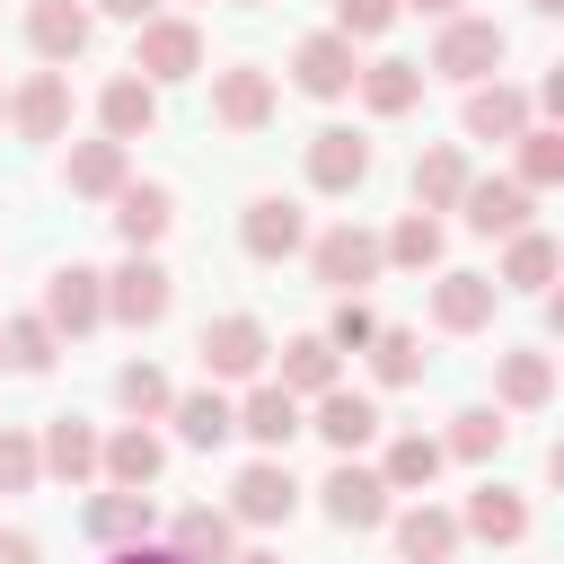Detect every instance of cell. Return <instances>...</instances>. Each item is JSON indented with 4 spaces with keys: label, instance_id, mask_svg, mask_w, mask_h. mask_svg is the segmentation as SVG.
I'll list each match as a JSON object with an SVG mask.
<instances>
[{
    "label": "cell",
    "instance_id": "obj_1",
    "mask_svg": "<svg viewBox=\"0 0 564 564\" xmlns=\"http://www.w3.org/2000/svg\"><path fill=\"white\" fill-rule=\"evenodd\" d=\"M194 70H203V26L194 18H150L141 44H132V79L167 88V79H194Z\"/></svg>",
    "mask_w": 564,
    "mask_h": 564
},
{
    "label": "cell",
    "instance_id": "obj_2",
    "mask_svg": "<svg viewBox=\"0 0 564 564\" xmlns=\"http://www.w3.org/2000/svg\"><path fill=\"white\" fill-rule=\"evenodd\" d=\"M167 300H176V282H167L159 256H123V264L106 273V317H123V326H159Z\"/></svg>",
    "mask_w": 564,
    "mask_h": 564
},
{
    "label": "cell",
    "instance_id": "obj_3",
    "mask_svg": "<svg viewBox=\"0 0 564 564\" xmlns=\"http://www.w3.org/2000/svg\"><path fill=\"white\" fill-rule=\"evenodd\" d=\"M502 53H511V44H502V26H494V18H449V26H441V44H432V70H441V79H476V88H485V70H502Z\"/></svg>",
    "mask_w": 564,
    "mask_h": 564
},
{
    "label": "cell",
    "instance_id": "obj_4",
    "mask_svg": "<svg viewBox=\"0 0 564 564\" xmlns=\"http://www.w3.org/2000/svg\"><path fill=\"white\" fill-rule=\"evenodd\" d=\"M238 238H247V256H256V264H282V256H300V247H308V212H300L291 194H256V203H247V220H238Z\"/></svg>",
    "mask_w": 564,
    "mask_h": 564
},
{
    "label": "cell",
    "instance_id": "obj_5",
    "mask_svg": "<svg viewBox=\"0 0 564 564\" xmlns=\"http://www.w3.org/2000/svg\"><path fill=\"white\" fill-rule=\"evenodd\" d=\"M308 264H317V282H326V291H344V300H352L361 282H379V264H388V256H379V238H370V229H352V220H344V229H326V238L308 247Z\"/></svg>",
    "mask_w": 564,
    "mask_h": 564
},
{
    "label": "cell",
    "instance_id": "obj_6",
    "mask_svg": "<svg viewBox=\"0 0 564 564\" xmlns=\"http://www.w3.org/2000/svg\"><path fill=\"white\" fill-rule=\"evenodd\" d=\"M194 352H203V370H212V379H256L273 344H264V326H256L247 308H229V317H212V326H203V344H194Z\"/></svg>",
    "mask_w": 564,
    "mask_h": 564
},
{
    "label": "cell",
    "instance_id": "obj_7",
    "mask_svg": "<svg viewBox=\"0 0 564 564\" xmlns=\"http://www.w3.org/2000/svg\"><path fill=\"white\" fill-rule=\"evenodd\" d=\"M291 79H300V97H352V79H361V62H352V44L326 26V35H300V53H291Z\"/></svg>",
    "mask_w": 564,
    "mask_h": 564
},
{
    "label": "cell",
    "instance_id": "obj_8",
    "mask_svg": "<svg viewBox=\"0 0 564 564\" xmlns=\"http://www.w3.org/2000/svg\"><path fill=\"white\" fill-rule=\"evenodd\" d=\"M53 335H88L97 317H106V273H88V264H62L53 282H44V308H35Z\"/></svg>",
    "mask_w": 564,
    "mask_h": 564
},
{
    "label": "cell",
    "instance_id": "obj_9",
    "mask_svg": "<svg viewBox=\"0 0 564 564\" xmlns=\"http://www.w3.org/2000/svg\"><path fill=\"white\" fill-rule=\"evenodd\" d=\"M291 511H300V485H291L282 458H256V467L229 485V520H247V529H273V520H291Z\"/></svg>",
    "mask_w": 564,
    "mask_h": 564
},
{
    "label": "cell",
    "instance_id": "obj_10",
    "mask_svg": "<svg viewBox=\"0 0 564 564\" xmlns=\"http://www.w3.org/2000/svg\"><path fill=\"white\" fill-rule=\"evenodd\" d=\"M458 212H467V229H485V238H520V229H529V185H520V176H467Z\"/></svg>",
    "mask_w": 564,
    "mask_h": 564
},
{
    "label": "cell",
    "instance_id": "obj_11",
    "mask_svg": "<svg viewBox=\"0 0 564 564\" xmlns=\"http://www.w3.org/2000/svg\"><path fill=\"white\" fill-rule=\"evenodd\" d=\"M212 115H220L229 132H256V123L273 115V70H256V62L212 70Z\"/></svg>",
    "mask_w": 564,
    "mask_h": 564
},
{
    "label": "cell",
    "instance_id": "obj_12",
    "mask_svg": "<svg viewBox=\"0 0 564 564\" xmlns=\"http://www.w3.org/2000/svg\"><path fill=\"white\" fill-rule=\"evenodd\" d=\"M361 176H370V141H361L352 123H326V132L308 141V185H317V194H352Z\"/></svg>",
    "mask_w": 564,
    "mask_h": 564
},
{
    "label": "cell",
    "instance_id": "obj_13",
    "mask_svg": "<svg viewBox=\"0 0 564 564\" xmlns=\"http://www.w3.org/2000/svg\"><path fill=\"white\" fill-rule=\"evenodd\" d=\"M317 494H326V520H335V529H379V520H388V485H379V467H352V458H344Z\"/></svg>",
    "mask_w": 564,
    "mask_h": 564
},
{
    "label": "cell",
    "instance_id": "obj_14",
    "mask_svg": "<svg viewBox=\"0 0 564 564\" xmlns=\"http://www.w3.org/2000/svg\"><path fill=\"white\" fill-rule=\"evenodd\" d=\"M167 555H176V564H229V555H238V520L212 511V502H194V511H176Z\"/></svg>",
    "mask_w": 564,
    "mask_h": 564
},
{
    "label": "cell",
    "instance_id": "obj_15",
    "mask_svg": "<svg viewBox=\"0 0 564 564\" xmlns=\"http://www.w3.org/2000/svg\"><path fill=\"white\" fill-rule=\"evenodd\" d=\"M167 220H176V194H167V185H123V194H115V238H123L132 256H150V247L167 238Z\"/></svg>",
    "mask_w": 564,
    "mask_h": 564
},
{
    "label": "cell",
    "instance_id": "obj_16",
    "mask_svg": "<svg viewBox=\"0 0 564 564\" xmlns=\"http://www.w3.org/2000/svg\"><path fill=\"white\" fill-rule=\"evenodd\" d=\"M26 44H35L53 70L79 62V53H88V9H79V0H35V9H26Z\"/></svg>",
    "mask_w": 564,
    "mask_h": 564
},
{
    "label": "cell",
    "instance_id": "obj_17",
    "mask_svg": "<svg viewBox=\"0 0 564 564\" xmlns=\"http://www.w3.org/2000/svg\"><path fill=\"white\" fill-rule=\"evenodd\" d=\"M9 115H18L26 141H62V123H70V79H62V70H35V79L9 97Z\"/></svg>",
    "mask_w": 564,
    "mask_h": 564
},
{
    "label": "cell",
    "instance_id": "obj_18",
    "mask_svg": "<svg viewBox=\"0 0 564 564\" xmlns=\"http://www.w3.org/2000/svg\"><path fill=\"white\" fill-rule=\"evenodd\" d=\"M494 300H502V282H494V273H441V291H432V317H441L449 335H476V326L494 317Z\"/></svg>",
    "mask_w": 564,
    "mask_h": 564
},
{
    "label": "cell",
    "instance_id": "obj_19",
    "mask_svg": "<svg viewBox=\"0 0 564 564\" xmlns=\"http://www.w3.org/2000/svg\"><path fill=\"white\" fill-rule=\"evenodd\" d=\"M308 432H317V441H326L335 458H352V449H361V441L379 432V405H370V397H352V388H326V397H317V423H308Z\"/></svg>",
    "mask_w": 564,
    "mask_h": 564
},
{
    "label": "cell",
    "instance_id": "obj_20",
    "mask_svg": "<svg viewBox=\"0 0 564 564\" xmlns=\"http://www.w3.org/2000/svg\"><path fill=\"white\" fill-rule=\"evenodd\" d=\"M97 467H106L123 494H150V485H159V467H167V449H159V432H150V423H132V432H115V441L97 449Z\"/></svg>",
    "mask_w": 564,
    "mask_h": 564
},
{
    "label": "cell",
    "instance_id": "obj_21",
    "mask_svg": "<svg viewBox=\"0 0 564 564\" xmlns=\"http://www.w3.org/2000/svg\"><path fill=\"white\" fill-rule=\"evenodd\" d=\"M79 529L97 538V546H141L150 538V494H88V511H79Z\"/></svg>",
    "mask_w": 564,
    "mask_h": 564
},
{
    "label": "cell",
    "instance_id": "obj_22",
    "mask_svg": "<svg viewBox=\"0 0 564 564\" xmlns=\"http://www.w3.org/2000/svg\"><path fill=\"white\" fill-rule=\"evenodd\" d=\"M97 115H106V141H123V150H132V141H141V132L159 123V88L123 70V79H106V97H97Z\"/></svg>",
    "mask_w": 564,
    "mask_h": 564
},
{
    "label": "cell",
    "instance_id": "obj_23",
    "mask_svg": "<svg viewBox=\"0 0 564 564\" xmlns=\"http://www.w3.org/2000/svg\"><path fill=\"white\" fill-rule=\"evenodd\" d=\"M458 529H467V538H485V546H520V538H529V502H520V494H502V485H476Z\"/></svg>",
    "mask_w": 564,
    "mask_h": 564
},
{
    "label": "cell",
    "instance_id": "obj_24",
    "mask_svg": "<svg viewBox=\"0 0 564 564\" xmlns=\"http://www.w3.org/2000/svg\"><path fill=\"white\" fill-rule=\"evenodd\" d=\"M529 132V97L520 88H467V141H520Z\"/></svg>",
    "mask_w": 564,
    "mask_h": 564
},
{
    "label": "cell",
    "instance_id": "obj_25",
    "mask_svg": "<svg viewBox=\"0 0 564 564\" xmlns=\"http://www.w3.org/2000/svg\"><path fill=\"white\" fill-rule=\"evenodd\" d=\"M123 167H132L123 141H79V150L62 159V185H70V194H123V185H132Z\"/></svg>",
    "mask_w": 564,
    "mask_h": 564
},
{
    "label": "cell",
    "instance_id": "obj_26",
    "mask_svg": "<svg viewBox=\"0 0 564 564\" xmlns=\"http://www.w3.org/2000/svg\"><path fill=\"white\" fill-rule=\"evenodd\" d=\"M238 432H247L256 449H291V432H308V423H300V397H282V388L264 379V388L238 405Z\"/></svg>",
    "mask_w": 564,
    "mask_h": 564
},
{
    "label": "cell",
    "instance_id": "obj_27",
    "mask_svg": "<svg viewBox=\"0 0 564 564\" xmlns=\"http://www.w3.org/2000/svg\"><path fill=\"white\" fill-rule=\"evenodd\" d=\"M97 449H106V441H97V423H79V414H53V432H44V449H35V458H44L53 476L88 485V476H97Z\"/></svg>",
    "mask_w": 564,
    "mask_h": 564
},
{
    "label": "cell",
    "instance_id": "obj_28",
    "mask_svg": "<svg viewBox=\"0 0 564 564\" xmlns=\"http://www.w3.org/2000/svg\"><path fill=\"white\" fill-rule=\"evenodd\" d=\"M397 555H405V564H449V555H458V520L432 511V502L397 511Z\"/></svg>",
    "mask_w": 564,
    "mask_h": 564
},
{
    "label": "cell",
    "instance_id": "obj_29",
    "mask_svg": "<svg viewBox=\"0 0 564 564\" xmlns=\"http://www.w3.org/2000/svg\"><path fill=\"white\" fill-rule=\"evenodd\" d=\"M458 194H467V150H423L414 159V212H458Z\"/></svg>",
    "mask_w": 564,
    "mask_h": 564
},
{
    "label": "cell",
    "instance_id": "obj_30",
    "mask_svg": "<svg viewBox=\"0 0 564 564\" xmlns=\"http://www.w3.org/2000/svg\"><path fill=\"white\" fill-rule=\"evenodd\" d=\"M273 388H282V397H326V388H335V344H326V335H291Z\"/></svg>",
    "mask_w": 564,
    "mask_h": 564
},
{
    "label": "cell",
    "instance_id": "obj_31",
    "mask_svg": "<svg viewBox=\"0 0 564 564\" xmlns=\"http://www.w3.org/2000/svg\"><path fill=\"white\" fill-rule=\"evenodd\" d=\"M167 414H176V432H185L194 449H220V441L238 432V405H229L220 388H194V397H176Z\"/></svg>",
    "mask_w": 564,
    "mask_h": 564
},
{
    "label": "cell",
    "instance_id": "obj_32",
    "mask_svg": "<svg viewBox=\"0 0 564 564\" xmlns=\"http://www.w3.org/2000/svg\"><path fill=\"white\" fill-rule=\"evenodd\" d=\"M352 88H361V106H370V115H405V106L423 97V62H370Z\"/></svg>",
    "mask_w": 564,
    "mask_h": 564
},
{
    "label": "cell",
    "instance_id": "obj_33",
    "mask_svg": "<svg viewBox=\"0 0 564 564\" xmlns=\"http://www.w3.org/2000/svg\"><path fill=\"white\" fill-rule=\"evenodd\" d=\"M494 397H502L511 414L546 405V397H555V370H546V352H502V370H494Z\"/></svg>",
    "mask_w": 564,
    "mask_h": 564
},
{
    "label": "cell",
    "instance_id": "obj_34",
    "mask_svg": "<svg viewBox=\"0 0 564 564\" xmlns=\"http://www.w3.org/2000/svg\"><path fill=\"white\" fill-rule=\"evenodd\" d=\"M432 476H441V441H432V432L388 441V467H379V485H388V494H423Z\"/></svg>",
    "mask_w": 564,
    "mask_h": 564
},
{
    "label": "cell",
    "instance_id": "obj_35",
    "mask_svg": "<svg viewBox=\"0 0 564 564\" xmlns=\"http://www.w3.org/2000/svg\"><path fill=\"white\" fill-rule=\"evenodd\" d=\"M379 256H388V264H405V273L441 264V220H432V212H405V220L379 238Z\"/></svg>",
    "mask_w": 564,
    "mask_h": 564
},
{
    "label": "cell",
    "instance_id": "obj_36",
    "mask_svg": "<svg viewBox=\"0 0 564 564\" xmlns=\"http://www.w3.org/2000/svg\"><path fill=\"white\" fill-rule=\"evenodd\" d=\"M370 370H379V388H414V379H423V335L379 326V335H370Z\"/></svg>",
    "mask_w": 564,
    "mask_h": 564
},
{
    "label": "cell",
    "instance_id": "obj_37",
    "mask_svg": "<svg viewBox=\"0 0 564 564\" xmlns=\"http://www.w3.org/2000/svg\"><path fill=\"white\" fill-rule=\"evenodd\" d=\"M115 397H123V414H141V423L176 405V388H167V370H159V361H123V370H115Z\"/></svg>",
    "mask_w": 564,
    "mask_h": 564
},
{
    "label": "cell",
    "instance_id": "obj_38",
    "mask_svg": "<svg viewBox=\"0 0 564 564\" xmlns=\"http://www.w3.org/2000/svg\"><path fill=\"white\" fill-rule=\"evenodd\" d=\"M502 432H511V423H502L494 405H467V414L449 423V441H441V458H494V449H502Z\"/></svg>",
    "mask_w": 564,
    "mask_h": 564
},
{
    "label": "cell",
    "instance_id": "obj_39",
    "mask_svg": "<svg viewBox=\"0 0 564 564\" xmlns=\"http://www.w3.org/2000/svg\"><path fill=\"white\" fill-rule=\"evenodd\" d=\"M555 176H564V132H555V123H529V132H520V185L538 194V185H555Z\"/></svg>",
    "mask_w": 564,
    "mask_h": 564
},
{
    "label": "cell",
    "instance_id": "obj_40",
    "mask_svg": "<svg viewBox=\"0 0 564 564\" xmlns=\"http://www.w3.org/2000/svg\"><path fill=\"white\" fill-rule=\"evenodd\" d=\"M546 273H555V238L520 229V238H511V256H502V282H511V291H546Z\"/></svg>",
    "mask_w": 564,
    "mask_h": 564
},
{
    "label": "cell",
    "instance_id": "obj_41",
    "mask_svg": "<svg viewBox=\"0 0 564 564\" xmlns=\"http://www.w3.org/2000/svg\"><path fill=\"white\" fill-rule=\"evenodd\" d=\"M0 352H9L18 370H53V352H62V335H53L44 317H9V326H0Z\"/></svg>",
    "mask_w": 564,
    "mask_h": 564
},
{
    "label": "cell",
    "instance_id": "obj_42",
    "mask_svg": "<svg viewBox=\"0 0 564 564\" xmlns=\"http://www.w3.org/2000/svg\"><path fill=\"white\" fill-rule=\"evenodd\" d=\"M44 476V458H35V441L26 432H0V494H26Z\"/></svg>",
    "mask_w": 564,
    "mask_h": 564
},
{
    "label": "cell",
    "instance_id": "obj_43",
    "mask_svg": "<svg viewBox=\"0 0 564 564\" xmlns=\"http://www.w3.org/2000/svg\"><path fill=\"white\" fill-rule=\"evenodd\" d=\"M379 26H397V0H335V35L352 44V35H379Z\"/></svg>",
    "mask_w": 564,
    "mask_h": 564
},
{
    "label": "cell",
    "instance_id": "obj_44",
    "mask_svg": "<svg viewBox=\"0 0 564 564\" xmlns=\"http://www.w3.org/2000/svg\"><path fill=\"white\" fill-rule=\"evenodd\" d=\"M370 335H379V317H370L361 300H344V308H335V326H326V344H335V352H370Z\"/></svg>",
    "mask_w": 564,
    "mask_h": 564
},
{
    "label": "cell",
    "instance_id": "obj_45",
    "mask_svg": "<svg viewBox=\"0 0 564 564\" xmlns=\"http://www.w3.org/2000/svg\"><path fill=\"white\" fill-rule=\"evenodd\" d=\"M97 9H106V18H123V26H150V18H159V0H97Z\"/></svg>",
    "mask_w": 564,
    "mask_h": 564
},
{
    "label": "cell",
    "instance_id": "obj_46",
    "mask_svg": "<svg viewBox=\"0 0 564 564\" xmlns=\"http://www.w3.org/2000/svg\"><path fill=\"white\" fill-rule=\"evenodd\" d=\"M0 564H35V538L26 529H0Z\"/></svg>",
    "mask_w": 564,
    "mask_h": 564
},
{
    "label": "cell",
    "instance_id": "obj_47",
    "mask_svg": "<svg viewBox=\"0 0 564 564\" xmlns=\"http://www.w3.org/2000/svg\"><path fill=\"white\" fill-rule=\"evenodd\" d=\"M106 564H176V555H167V546H150V538H141V546H115V555H106Z\"/></svg>",
    "mask_w": 564,
    "mask_h": 564
},
{
    "label": "cell",
    "instance_id": "obj_48",
    "mask_svg": "<svg viewBox=\"0 0 564 564\" xmlns=\"http://www.w3.org/2000/svg\"><path fill=\"white\" fill-rule=\"evenodd\" d=\"M397 9H423V18H441V26L458 18V0H397Z\"/></svg>",
    "mask_w": 564,
    "mask_h": 564
},
{
    "label": "cell",
    "instance_id": "obj_49",
    "mask_svg": "<svg viewBox=\"0 0 564 564\" xmlns=\"http://www.w3.org/2000/svg\"><path fill=\"white\" fill-rule=\"evenodd\" d=\"M229 564H282V555H273V546H247V555H229Z\"/></svg>",
    "mask_w": 564,
    "mask_h": 564
},
{
    "label": "cell",
    "instance_id": "obj_50",
    "mask_svg": "<svg viewBox=\"0 0 564 564\" xmlns=\"http://www.w3.org/2000/svg\"><path fill=\"white\" fill-rule=\"evenodd\" d=\"M529 9H538V18H555V9H564V0H529Z\"/></svg>",
    "mask_w": 564,
    "mask_h": 564
},
{
    "label": "cell",
    "instance_id": "obj_51",
    "mask_svg": "<svg viewBox=\"0 0 564 564\" xmlns=\"http://www.w3.org/2000/svg\"><path fill=\"white\" fill-rule=\"evenodd\" d=\"M238 9H264V0H238Z\"/></svg>",
    "mask_w": 564,
    "mask_h": 564
},
{
    "label": "cell",
    "instance_id": "obj_52",
    "mask_svg": "<svg viewBox=\"0 0 564 564\" xmlns=\"http://www.w3.org/2000/svg\"><path fill=\"white\" fill-rule=\"evenodd\" d=\"M0 115H9V97H0Z\"/></svg>",
    "mask_w": 564,
    "mask_h": 564
},
{
    "label": "cell",
    "instance_id": "obj_53",
    "mask_svg": "<svg viewBox=\"0 0 564 564\" xmlns=\"http://www.w3.org/2000/svg\"><path fill=\"white\" fill-rule=\"evenodd\" d=\"M0 361H9V352H0Z\"/></svg>",
    "mask_w": 564,
    "mask_h": 564
}]
</instances>
